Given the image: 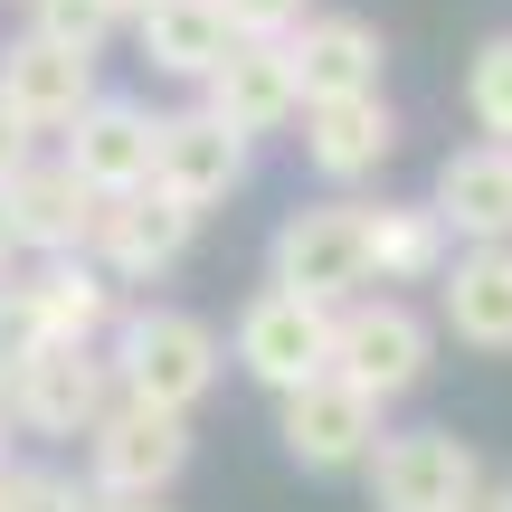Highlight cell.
Wrapping results in <instances>:
<instances>
[{
	"label": "cell",
	"instance_id": "6da1fadb",
	"mask_svg": "<svg viewBox=\"0 0 512 512\" xmlns=\"http://www.w3.org/2000/svg\"><path fill=\"white\" fill-rule=\"evenodd\" d=\"M105 361H114V399H143V408L190 418V408L219 389L228 342L181 304H124V323L105 332Z\"/></svg>",
	"mask_w": 512,
	"mask_h": 512
},
{
	"label": "cell",
	"instance_id": "7a4b0ae2",
	"mask_svg": "<svg viewBox=\"0 0 512 512\" xmlns=\"http://www.w3.org/2000/svg\"><path fill=\"white\" fill-rule=\"evenodd\" d=\"M0 408L19 437H86L114 408L105 342H0Z\"/></svg>",
	"mask_w": 512,
	"mask_h": 512
},
{
	"label": "cell",
	"instance_id": "3957f363",
	"mask_svg": "<svg viewBox=\"0 0 512 512\" xmlns=\"http://www.w3.org/2000/svg\"><path fill=\"white\" fill-rule=\"evenodd\" d=\"M437 370V323H427L408 294H351L332 304V380L370 389V399H408V389Z\"/></svg>",
	"mask_w": 512,
	"mask_h": 512
},
{
	"label": "cell",
	"instance_id": "277c9868",
	"mask_svg": "<svg viewBox=\"0 0 512 512\" xmlns=\"http://www.w3.org/2000/svg\"><path fill=\"white\" fill-rule=\"evenodd\" d=\"M228 361H238L266 399L323 380V370H332V304H313V294H294V285L247 294V304H238V332H228Z\"/></svg>",
	"mask_w": 512,
	"mask_h": 512
},
{
	"label": "cell",
	"instance_id": "5b68a950",
	"mask_svg": "<svg viewBox=\"0 0 512 512\" xmlns=\"http://www.w3.org/2000/svg\"><path fill=\"white\" fill-rule=\"evenodd\" d=\"M266 266H275V285L313 294V304H351V294H370V209H361V200L285 209V219H275Z\"/></svg>",
	"mask_w": 512,
	"mask_h": 512
},
{
	"label": "cell",
	"instance_id": "8992f818",
	"mask_svg": "<svg viewBox=\"0 0 512 512\" xmlns=\"http://www.w3.org/2000/svg\"><path fill=\"white\" fill-rule=\"evenodd\" d=\"M124 323V285L95 256H38L10 285V323L0 342H105Z\"/></svg>",
	"mask_w": 512,
	"mask_h": 512
},
{
	"label": "cell",
	"instance_id": "52a82bcc",
	"mask_svg": "<svg viewBox=\"0 0 512 512\" xmlns=\"http://www.w3.org/2000/svg\"><path fill=\"white\" fill-rule=\"evenodd\" d=\"M190 465V418L171 408H143V399H114L105 418L86 427V475L105 484L114 503H162Z\"/></svg>",
	"mask_w": 512,
	"mask_h": 512
},
{
	"label": "cell",
	"instance_id": "ba28073f",
	"mask_svg": "<svg viewBox=\"0 0 512 512\" xmlns=\"http://www.w3.org/2000/svg\"><path fill=\"white\" fill-rule=\"evenodd\" d=\"M494 465L456 437V427H408V437H380L361 465L370 484V512H456Z\"/></svg>",
	"mask_w": 512,
	"mask_h": 512
},
{
	"label": "cell",
	"instance_id": "9c48e42d",
	"mask_svg": "<svg viewBox=\"0 0 512 512\" xmlns=\"http://www.w3.org/2000/svg\"><path fill=\"white\" fill-rule=\"evenodd\" d=\"M275 437H285V456L304 465V475H361L389 427H380V399H370V389H351V380L323 370V380L275 399Z\"/></svg>",
	"mask_w": 512,
	"mask_h": 512
},
{
	"label": "cell",
	"instance_id": "30bf717a",
	"mask_svg": "<svg viewBox=\"0 0 512 512\" xmlns=\"http://www.w3.org/2000/svg\"><path fill=\"white\" fill-rule=\"evenodd\" d=\"M190 228H200V209H181L171 190H114L105 209H95V238L86 256L114 275V285H152V275H171L190 256Z\"/></svg>",
	"mask_w": 512,
	"mask_h": 512
},
{
	"label": "cell",
	"instance_id": "8fae6325",
	"mask_svg": "<svg viewBox=\"0 0 512 512\" xmlns=\"http://www.w3.org/2000/svg\"><path fill=\"white\" fill-rule=\"evenodd\" d=\"M247 133L209 105L162 114V143H152V190H171L181 209H219L228 190H247Z\"/></svg>",
	"mask_w": 512,
	"mask_h": 512
},
{
	"label": "cell",
	"instance_id": "7c38bea8",
	"mask_svg": "<svg viewBox=\"0 0 512 512\" xmlns=\"http://www.w3.org/2000/svg\"><path fill=\"white\" fill-rule=\"evenodd\" d=\"M0 105H10L29 133H67L76 114L95 105V57L67 48V38L19 29L10 48H0Z\"/></svg>",
	"mask_w": 512,
	"mask_h": 512
},
{
	"label": "cell",
	"instance_id": "4fadbf2b",
	"mask_svg": "<svg viewBox=\"0 0 512 512\" xmlns=\"http://www.w3.org/2000/svg\"><path fill=\"white\" fill-rule=\"evenodd\" d=\"M0 200H10V238H19V256H86V238H95V190L67 171V152H48V162H19L10 181H0Z\"/></svg>",
	"mask_w": 512,
	"mask_h": 512
},
{
	"label": "cell",
	"instance_id": "5bb4252c",
	"mask_svg": "<svg viewBox=\"0 0 512 512\" xmlns=\"http://www.w3.org/2000/svg\"><path fill=\"white\" fill-rule=\"evenodd\" d=\"M152 143H162V114H152V105L95 95V105L67 124V171L95 190V200H114V190H143L152 181Z\"/></svg>",
	"mask_w": 512,
	"mask_h": 512
},
{
	"label": "cell",
	"instance_id": "9a60e30c",
	"mask_svg": "<svg viewBox=\"0 0 512 512\" xmlns=\"http://www.w3.org/2000/svg\"><path fill=\"white\" fill-rule=\"evenodd\" d=\"M285 57H294L304 105H332V95H380V76H389V38L370 29L361 10H313L304 29L285 38Z\"/></svg>",
	"mask_w": 512,
	"mask_h": 512
},
{
	"label": "cell",
	"instance_id": "2e32d148",
	"mask_svg": "<svg viewBox=\"0 0 512 512\" xmlns=\"http://www.w3.org/2000/svg\"><path fill=\"white\" fill-rule=\"evenodd\" d=\"M200 105H209V114H228L247 143H256V133H285L294 114H304V86H294L285 38H238V48L219 57V76L200 86Z\"/></svg>",
	"mask_w": 512,
	"mask_h": 512
},
{
	"label": "cell",
	"instance_id": "e0dca14e",
	"mask_svg": "<svg viewBox=\"0 0 512 512\" xmlns=\"http://www.w3.org/2000/svg\"><path fill=\"white\" fill-rule=\"evenodd\" d=\"M389 152H399L389 95H332V105H304V162H313V181H332V190L380 181Z\"/></svg>",
	"mask_w": 512,
	"mask_h": 512
},
{
	"label": "cell",
	"instance_id": "ac0fdd59",
	"mask_svg": "<svg viewBox=\"0 0 512 512\" xmlns=\"http://www.w3.org/2000/svg\"><path fill=\"white\" fill-rule=\"evenodd\" d=\"M437 313H446V332H456L465 351L503 361V351H512V238H494V247H456V256H446Z\"/></svg>",
	"mask_w": 512,
	"mask_h": 512
},
{
	"label": "cell",
	"instance_id": "d6986e66",
	"mask_svg": "<svg viewBox=\"0 0 512 512\" xmlns=\"http://www.w3.org/2000/svg\"><path fill=\"white\" fill-rule=\"evenodd\" d=\"M427 209L446 219V238H456V247L512 238V143H465V152H446Z\"/></svg>",
	"mask_w": 512,
	"mask_h": 512
},
{
	"label": "cell",
	"instance_id": "ffe728a7",
	"mask_svg": "<svg viewBox=\"0 0 512 512\" xmlns=\"http://www.w3.org/2000/svg\"><path fill=\"white\" fill-rule=\"evenodd\" d=\"M133 38H143V67L152 76L209 86L219 57L238 48V19H228V0H152V10H133Z\"/></svg>",
	"mask_w": 512,
	"mask_h": 512
},
{
	"label": "cell",
	"instance_id": "44dd1931",
	"mask_svg": "<svg viewBox=\"0 0 512 512\" xmlns=\"http://www.w3.org/2000/svg\"><path fill=\"white\" fill-rule=\"evenodd\" d=\"M456 238L427 200H399V209H370V285H437Z\"/></svg>",
	"mask_w": 512,
	"mask_h": 512
},
{
	"label": "cell",
	"instance_id": "7402d4cb",
	"mask_svg": "<svg viewBox=\"0 0 512 512\" xmlns=\"http://www.w3.org/2000/svg\"><path fill=\"white\" fill-rule=\"evenodd\" d=\"M465 114H475L484 143H512V29L475 48V67H465Z\"/></svg>",
	"mask_w": 512,
	"mask_h": 512
},
{
	"label": "cell",
	"instance_id": "603a6c76",
	"mask_svg": "<svg viewBox=\"0 0 512 512\" xmlns=\"http://www.w3.org/2000/svg\"><path fill=\"white\" fill-rule=\"evenodd\" d=\"M29 29L38 38H67V48H105L114 29H124V10H114V0H29Z\"/></svg>",
	"mask_w": 512,
	"mask_h": 512
},
{
	"label": "cell",
	"instance_id": "cb8c5ba5",
	"mask_svg": "<svg viewBox=\"0 0 512 512\" xmlns=\"http://www.w3.org/2000/svg\"><path fill=\"white\" fill-rule=\"evenodd\" d=\"M228 19H238V38H294L313 19V0H228Z\"/></svg>",
	"mask_w": 512,
	"mask_h": 512
},
{
	"label": "cell",
	"instance_id": "d4e9b609",
	"mask_svg": "<svg viewBox=\"0 0 512 512\" xmlns=\"http://www.w3.org/2000/svg\"><path fill=\"white\" fill-rule=\"evenodd\" d=\"M0 512H57V475L48 465H0Z\"/></svg>",
	"mask_w": 512,
	"mask_h": 512
},
{
	"label": "cell",
	"instance_id": "484cf974",
	"mask_svg": "<svg viewBox=\"0 0 512 512\" xmlns=\"http://www.w3.org/2000/svg\"><path fill=\"white\" fill-rule=\"evenodd\" d=\"M57 512H124V503H114L95 475H86V484H76V475H57Z\"/></svg>",
	"mask_w": 512,
	"mask_h": 512
},
{
	"label": "cell",
	"instance_id": "4316f807",
	"mask_svg": "<svg viewBox=\"0 0 512 512\" xmlns=\"http://www.w3.org/2000/svg\"><path fill=\"white\" fill-rule=\"evenodd\" d=\"M29 152H38V133H29V124H19V114H10V105H0V181H10V171H19V162H29Z\"/></svg>",
	"mask_w": 512,
	"mask_h": 512
},
{
	"label": "cell",
	"instance_id": "83f0119b",
	"mask_svg": "<svg viewBox=\"0 0 512 512\" xmlns=\"http://www.w3.org/2000/svg\"><path fill=\"white\" fill-rule=\"evenodd\" d=\"M456 512H512V484H503V475H484V484H475V494H465Z\"/></svg>",
	"mask_w": 512,
	"mask_h": 512
},
{
	"label": "cell",
	"instance_id": "f1b7e54d",
	"mask_svg": "<svg viewBox=\"0 0 512 512\" xmlns=\"http://www.w3.org/2000/svg\"><path fill=\"white\" fill-rule=\"evenodd\" d=\"M10 285H19V256H0V323H10Z\"/></svg>",
	"mask_w": 512,
	"mask_h": 512
},
{
	"label": "cell",
	"instance_id": "f546056e",
	"mask_svg": "<svg viewBox=\"0 0 512 512\" xmlns=\"http://www.w3.org/2000/svg\"><path fill=\"white\" fill-rule=\"evenodd\" d=\"M0 256H19V238H10V200H0Z\"/></svg>",
	"mask_w": 512,
	"mask_h": 512
},
{
	"label": "cell",
	"instance_id": "4dcf8cb0",
	"mask_svg": "<svg viewBox=\"0 0 512 512\" xmlns=\"http://www.w3.org/2000/svg\"><path fill=\"white\" fill-rule=\"evenodd\" d=\"M0 465H10V408H0Z\"/></svg>",
	"mask_w": 512,
	"mask_h": 512
},
{
	"label": "cell",
	"instance_id": "1f68e13d",
	"mask_svg": "<svg viewBox=\"0 0 512 512\" xmlns=\"http://www.w3.org/2000/svg\"><path fill=\"white\" fill-rule=\"evenodd\" d=\"M114 10H124V19H133V10H152V0H114Z\"/></svg>",
	"mask_w": 512,
	"mask_h": 512
},
{
	"label": "cell",
	"instance_id": "d6a6232c",
	"mask_svg": "<svg viewBox=\"0 0 512 512\" xmlns=\"http://www.w3.org/2000/svg\"><path fill=\"white\" fill-rule=\"evenodd\" d=\"M124 512H152V503H124Z\"/></svg>",
	"mask_w": 512,
	"mask_h": 512
}]
</instances>
